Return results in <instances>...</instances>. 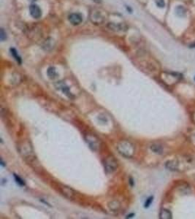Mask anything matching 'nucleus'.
Returning a JSON list of instances; mask_svg holds the SVG:
<instances>
[{"label": "nucleus", "instance_id": "423d86ee", "mask_svg": "<svg viewBox=\"0 0 195 219\" xmlns=\"http://www.w3.org/2000/svg\"><path fill=\"white\" fill-rule=\"evenodd\" d=\"M107 27L113 32H124L128 29V26L123 23H109Z\"/></svg>", "mask_w": 195, "mask_h": 219}, {"label": "nucleus", "instance_id": "f03ea898", "mask_svg": "<svg viewBox=\"0 0 195 219\" xmlns=\"http://www.w3.org/2000/svg\"><path fill=\"white\" fill-rule=\"evenodd\" d=\"M17 148L19 150L20 154L26 160H30L32 162V160H34V151L31 145L30 142L27 140L21 142L19 143L17 146Z\"/></svg>", "mask_w": 195, "mask_h": 219}, {"label": "nucleus", "instance_id": "393cba45", "mask_svg": "<svg viewBox=\"0 0 195 219\" xmlns=\"http://www.w3.org/2000/svg\"><path fill=\"white\" fill-rule=\"evenodd\" d=\"M133 215H134V214H133V213H132V214L128 215H127V218H132V217H133Z\"/></svg>", "mask_w": 195, "mask_h": 219}, {"label": "nucleus", "instance_id": "2eb2a0df", "mask_svg": "<svg viewBox=\"0 0 195 219\" xmlns=\"http://www.w3.org/2000/svg\"><path fill=\"white\" fill-rule=\"evenodd\" d=\"M47 74H48V77L50 79H54V78L57 77V73H56V68L54 67H49L48 70H47Z\"/></svg>", "mask_w": 195, "mask_h": 219}, {"label": "nucleus", "instance_id": "5701e85b", "mask_svg": "<svg viewBox=\"0 0 195 219\" xmlns=\"http://www.w3.org/2000/svg\"><path fill=\"white\" fill-rule=\"evenodd\" d=\"M129 182H130L131 186H133V185H134V184H133V180H132V178L129 179Z\"/></svg>", "mask_w": 195, "mask_h": 219}, {"label": "nucleus", "instance_id": "f3484780", "mask_svg": "<svg viewBox=\"0 0 195 219\" xmlns=\"http://www.w3.org/2000/svg\"><path fill=\"white\" fill-rule=\"evenodd\" d=\"M176 13L179 16H183L186 13V10L183 7L179 6L176 8Z\"/></svg>", "mask_w": 195, "mask_h": 219}, {"label": "nucleus", "instance_id": "b1692460", "mask_svg": "<svg viewBox=\"0 0 195 219\" xmlns=\"http://www.w3.org/2000/svg\"><path fill=\"white\" fill-rule=\"evenodd\" d=\"M92 1L95 2H96V3H100V2H101V0H92Z\"/></svg>", "mask_w": 195, "mask_h": 219}, {"label": "nucleus", "instance_id": "ddd939ff", "mask_svg": "<svg viewBox=\"0 0 195 219\" xmlns=\"http://www.w3.org/2000/svg\"><path fill=\"white\" fill-rule=\"evenodd\" d=\"M172 213L167 209H162L159 213V218L161 219H170L172 218Z\"/></svg>", "mask_w": 195, "mask_h": 219}, {"label": "nucleus", "instance_id": "9d476101", "mask_svg": "<svg viewBox=\"0 0 195 219\" xmlns=\"http://www.w3.org/2000/svg\"><path fill=\"white\" fill-rule=\"evenodd\" d=\"M61 191L62 192V193L65 196L70 199L73 198L75 196V193L73 190L70 189V188L68 187H66V186H62V187H61Z\"/></svg>", "mask_w": 195, "mask_h": 219}, {"label": "nucleus", "instance_id": "dca6fc26", "mask_svg": "<svg viewBox=\"0 0 195 219\" xmlns=\"http://www.w3.org/2000/svg\"><path fill=\"white\" fill-rule=\"evenodd\" d=\"M10 52H11V55L13 56L16 61H17L18 63L21 64V58L19 56V54H18L17 50H16L15 48H10Z\"/></svg>", "mask_w": 195, "mask_h": 219}, {"label": "nucleus", "instance_id": "aec40b11", "mask_svg": "<svg viewBox=\"0 0 195 219\" xmlns=\"http://www.w3.org/2000/svg\"><path fill=\"white\" fill-rule=\"evenodd\" d=\"M153 199H154V197H153V196L149 197V198L148 199V200H146V202H145V207H148L149 206L151 205V204L152 203V202H153Z\"/></svg>", "mask_w": 195, "mask_h": 219}, {"label": "nucleus", "instance_id": "20e7f679", "mask_svg": "<svg viewBox=\"0 0 195 219\" xmlns=\"http://www.w3.org/2000/svg\"><path fill=\"white\" fill-rule=\"evenodd\" d=\"M89 18L93 23L96 25L102 24L105 21V16L102 14V12L99 10H96V9H93L91 10L90 13H89Z\"/></svg>", "mask_w": 195, "mask_h": 219}, {"label": "nucleus", "instance_id": "9b49d317", "mask_svg": "<svg viewBox=\"0 0 195 219\" xmlns=\"http://www.w3.org/2000/svg\"><path fill=\"white\" fill-rule=\"evenodd\" d=\"M165 167L170 171H177L178 169V164L176 161L170 160L166 162Z\"/></svg>", "mask_w": 195, "mask_h": 219}, {"label": "nucleus", "instance_id": "4be33fe9", "mask_svg": "<svg viewBox=\"0 0 195 219\" xmlns=\"http://www.w3.org/2000/svg\"><path fill=\"white\" fill-rule=\"evenodd\" d=\"M191 47V48H194V47H195V42L194 43H193L192 44H191L190 46H189Z\"/></svg>", "mask_w": 195, "mask_h": 219}, {"label": "nucleus", "instance_id": "1a4fd4ad", "mask_svg": "<svg viewBox=\"0 0 195 219\" xmlns=\"http://www.w3.org/2000/svg\"><path fill=\"white\" fill-rule=\"evenodd\" d=\"M58 88H59V89H61V90L62 91L63 93H64L65 95H66L67 97H69L70 99L74 98V96L72 95V93L70 92L69 87L67 86L64 83H58Z\"/></svg>", "mask_w": 195, "mask_h": 219}, {"label": "nucleus", "instance_id": "412c9836", "mask_svg": "<svg viewBox=\"0 0 195 219\" xmlns=\"http://www.w3.org/2000/svg\"><path fill=\"white\" fill-rule=\"evenodd\" d=\"M0 38H1L2 41L6 39V33L4 32L3 29H1V32H0Z\"/></svg>", "mask_w": 195, "mask_h": 219}, {"label": "nucleus", "instance_id": "f257e3e1", "mask_svg": "<svg viewBox=\"0 0 195 219\" xmlns=\"http://www.w3.org/2000/svg\"><path fill=\"white\" fill-rule=\"evenodd\" d=\"M116 149L121 156L126 158H131L134 156L135 148L131 142L127 140H121L116 145Z\"/></svg>", "mask_w": 195, "mask_h": 219}, {"label": "nucleus", "instance_id": "0eeeda50", "mask_svg": "<svg viewBox=\"0 0 195 219\" xmlns=\"http://www.w3.org/2000/svg\"><path fill=\"white\" fill-rule=\"evenodd\" d=\"M68 20L74 26H78L83 22V16L81 14L78 13V12H74V13H71L70 16H68Z\"/></svg>", "mask_w": 195, "mask_h": 219}, {"label": "nucleus", "instance_id": "4468645a", "mask_svg": "<svg viewBox=\"0 0 195 219\" xmlns=\"http://www.w3.org/2000/svg\"><path fill=\"white\" fill-rule=\"evenodd\" d=\"M150 148L153 152L156 153V154H162L164 151L163 148L160 145H158V144H153V145H151Z\"/></svg>", "mask_w": 195, "mask_h": 219}, {"label": "nucleus", "instance_id": "6e6552de", "mask_svg": "<svg viewBox=\"0 0 195 219\" xmlns=\"http://www.w3.org/2000/svg\"><path fill=\"white\" fill-rule=\"evenodd\" d=\"M30 12L32 18L38 19L42 16V10L37 5H32L30 7Z\"/></svg>", "mask_w": 195, "mask_h": 219}, {"label": "nucleus", "instance_id": "6ab92c4d", "mask_svg": "<svg viewBox=\"0 0 195 219\" xmlns=\"http://www.w3.org/2000/svg\"><path fill=\"white\" fill-rule=\"evenodd\" d=\"M14 177H15V179H16V182H17L18 183H19L20 186H24V185H25V182H24V181H23V180H22V179H21V178H20V177L19 176V175H17L14 174Z\"/></svg>", "mask_w": 195, "mask_h": 219}, {"label": "nucleus", "instance_id": "a878e982", "mask_svg": "<svg viewBox=\"0 0 195 219\" xmlns=\"http://www.w3.org/2000/svg\"><path fill=\"white\" fill-rule=\"evenodd\" d=\"M32 1H34V0H32Z\"/></svg>", "mask_w": 195, "mask_h": 219}, {"label": "nucleus", "instance_id": "a211bd4d", "mask_svg": "<svg viewBox=\"0 0 195 219\" xmlns=\"http://www.w3.org/2000/svg\"><path fill=\"white\" fill-rule=\"evenodd\" d=\"M155 3H156V6L161 7V8H163L165 6V0H155Z\"/></svg>", "mask_w": 195, "mask_h": 219}, {"label": "nucleus", "instance_id": "7ed1b4c3", "mask_svg": "<svg viewBox=\"0 0 195 219\" xmlns=\"http://www.w3.org/2000/svg\"><path fill=\"white\" fill-rule=\"evenodd\" d=\"M104 167L107 173H113L117 169L118 162L113 156H109L104 160Z\"/></svg>", "mask_w": 195, "mask_h": 219}, {"label": "nucleus", "instance_id": "bb28decb", "mask_svg": "<svg viewBox=\"0 0 195 219\" xmlns=\"http://www.w3.org/2000/svg\"><path fill=\"white\" fill-rule=\"evenodd\" d=\"M194 80H195V78H194Z\"/></svg>", "mask_w": 195, "mask_h": 219}, {"label": "nucleus", "instance_id": "39448f33", "mask_svg": "<svg viewBox=\"0 0 195 219\" xmlns=\"http://www.w3.org/2000/svg\"><path fill=\"white\" fill-rule=\"evenodd\" d=\"M85 140L87 143L89 144V147L93 151H97L99 147V140L94 134H87L85 135Z\"/></svg>", "mask_w": 195, "mask_h": 219}, {"label": "nucleus", "instance_id": "f8f14e48", "mask_svg": "<svg viewBox=\"0 0 195 219\" xmlns=\"http://www.w3.org/2000/svg\"><path fill=\"white\" fill-rule=\"evenodd\" d=\"M107 206H108L110 210L114 212L119 210L120 208H121V204L118 201H112V202H109Z\"/></svg>", "mask_w": 195, "mask_h": 219}]
</instances>
